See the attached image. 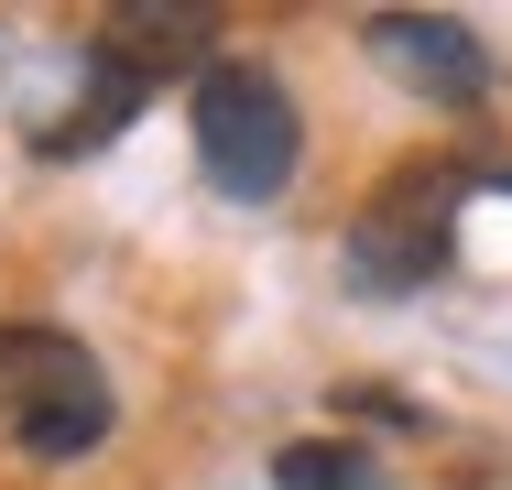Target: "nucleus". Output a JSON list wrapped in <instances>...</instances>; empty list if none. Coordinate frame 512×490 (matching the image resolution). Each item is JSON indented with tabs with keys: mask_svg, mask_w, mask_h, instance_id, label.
<instances>
[{
	"mask_svg": "<svg viewBox=\"0 0 512 490\" xmlns=\"http://www.w3.org/2000/svg\"><path fill=\"white\" fill-rule=\"evenodd\" d=\"M295 153H306V120H295V98L262 66H207L197 77V164H207L218 196H240V207L284 196Z\"/></svg>",
	"mask_w": 512,
	"mask_h": 490,
	"instance_id": "obj_2",
	"label": "nucleus"
},
{
	"mask_svg": "<svg viewBox=\"0 0 512 490\" xmlns=\"http://www.w3.org/2000/svg\"><path fill=\"white\" fill-rule=\"evenodd\" d=\"M99 44L142 77V88H164V77H207V66H218V55H207V44H218V11H207V0H120Z\"/></svg>",
	"mask_w": 512,
	"mask_h": 490,
	"instance_id": "obj_5",
	"label": "nucleus"
},
{
	"mask_svg": "<svg viewBox=\"0 0 512 490\" xmlns=\"http://www.w3.org/2000/svg\"><path fill=\"white\" fill-rule=\"evenodd\" d=\"M458 196H469L458 164H404V175H382V196L349 218V284L360 294L436 284L447 251H458Z\"/></svg>",
	"mask_w": 512,
	"mask_h": 490,
	"instance_id": "obj_3",
	"label": "nucleus"
},
{
	"mask_svg": "<svg viewBox=\"0 0 512 490\" xmlns=\"http://www.w3.org/2000/svg\"><path fill=\"white\" fill-rule=\"evenodd\" d=\"M142 98H153V88H142L109 44H88V55H77V109H66V120H44V131H33V153H99L109 131H131V109H142Z\"/></svg>",
	"mask_w": 512,
	"mask_h": 490,
	"instance_id": "obj_6",
	"label": "nucleus"
},
{
	"mask_svg": "<svg viewBox=\"0 0 512 490\" xmlns=\"http://www.w3.org/2000/svg\"><path fill=\"white\" fill-rule=\"evenodd\" d=\"M273 480L284 490H382V458H371L360 436H295V447L273 458Z\"/></svg>",
	"mask_w": 512,
	"mask_h": 490,
	"instance_id": "obj_7",
	"label": "nucleus"
},
{
	"mask_svg": "<svg viewBox=\"0 0 512 490\" xmlns=\"http://www.w3.org/2000/svg\"><path fill=\"white\" fill-rule=\"evenodd\" d=\"M0 425L33 458H88L109 425H120L99 349L66 338V327H0Z\"/></svg>",
	"mask_w": 512,
	"mask_h": 490,
	"instance_id": "obj_1",
	"label": "nucleus"
},
{
	"mask_svg": "<svg viewBox=\"0 0 512 490\" xmlns=\"http://www.w3.org/2000/svg\"><path fill=\"white\" fill-rule=\"evenodd\" d=\"M371 55H382L414 98H436V109H480V98H491V44H480L469 22H447V11H382V22H371Z\"/></svg>",
	"mask_w": 512,
	"mask_h": 490,
	"instance_id": "obj_4",
	"label": "nucleus"
}]
</instances>
